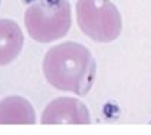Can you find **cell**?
I'll return each instance as SVG.
<instances>
[{
    "mask_svg": "<svg viewBox=\"0 0 151 135\" xmlns=\"http://www.w3.org/2000/svg\"><path fill=\"white\" fill-rule=\"evenodd\" d=\"M72 24L68 0H35L25 10V25L31 38L50 43L65 37Z\"/></svg>",
    "mask_w": 151,
    "mask_h": 135,
    "instance_id": "obj_2",
    "label": "cell"
},
{
    "mask_svg": "<svg viewBox=\"0 0 151 135\" xmlns=\"http://www.w3.org/2000/svg\"><path fill=\"white\" fill-rule=\"evenodd\" d=\"M24 45V34L19 25L10 19H0V66L18 57Z\"/></svg>",
    "mask_w": 151,
    "mask_h": 135,
    "instance_id": "obj_6",
    "label": "cell"
},
{
    "mask_svg": "<svg viewBox=\"0 0 151 135\" xmlns=\"http://www.w3.org/2000/svg\"><path fill=\"white\" fill-rule=\"evenodd\" d=\"M96 60L85 45L66 41L51 47L44 56L43 72L54 88L85 95L96 79Z\"/></svg>",
    "mask_w": 151,
    "mask_h": 135,
    "instance_id": "obj_1",
    "label": "cell"
},
{
    "mask_svg": "<svg viewBox=\"0 0 151 135\" xmlns=\"http://www.w3.org/2000/svg\"><path fill=\"white\" fill-rule=\"evenodd\" d=\"M35 112L31 103L19 95H10L0 101V125H32Z\"/></svg>",
    "mask_w": 151,
    "mask_h": 135,
    "instance_id": "obj_5",
    "label": "cell"
},
{
    "mask_svg": "<svg viewBox=\"0 0 151 135\" xmlns=\"http://www.w3.org/2000/svg\"><path fill=\"white\" fill-rule=\"evenodd\" d=\"M43 125H88L91 123V116L85 104L72 97H60L50 101L43 115Z\"/></svg>",
    "mask_w": 151,
    "mask_h": 135,
    "instance_id": "obj_4",
    "label": "cell"
},
{
    "mask_svg": "<svg viewBox=\"0 0 151 135\" xmlns=\"http://www.w3.org/2000/svg\"><path fill=\"white\" fill-rule=\"evenodd\" d=\"M76 21L85 35L100 43L116 40L122 31L120 12L110 0H78Z\"/></svg>",
    "mask_w": 151,
    "mask_h": 135,
    "instance_id": "obj_3",
    "label": "cell"
}]
</instances>
